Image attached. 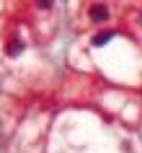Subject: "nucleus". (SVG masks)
<instances>
[{"label":"nucleus","instance_id":"nucleus-2","mask_svg":"<svg viewBox=\"0 0 142 153\" xmlns=\"http://www.w3.org/2000/svg\"><path fill=\"white\" fill-rule=\"evenodd\" d=\"M109 39H111V34H96L93 36V47H101V44H106Z\"/></svg>","mask_w":142,"mask_h":153},{"label":"nucleus","instance_id":"nucleus-1","mask_svg":"<svg viewBox=\"0 0 142 153\" xmlns=\"http://www.w3.org/2000/svg\"><path fill=\"white\" fill-rule=\"evenodd\" d=\"M106 16H109L106 5H90V18L93 21H106Z\"/></svg>","mask_w":142,"mask_h":153},{"label":"nucleus","instance_id":"nucleus-3","mask_svg":"<svg viewBox=\"0 0 142 153\" xmlns=\"http://www.w3.org/2000/svg\"><path fill=\"white\" fill-rule=\"evenodd\" d=\"M21 49H24V44L21 42H13V44H8V55L16 57V55H21Z\"/></svg>","mask_w":142,"mask_h":153}]
</instances>
